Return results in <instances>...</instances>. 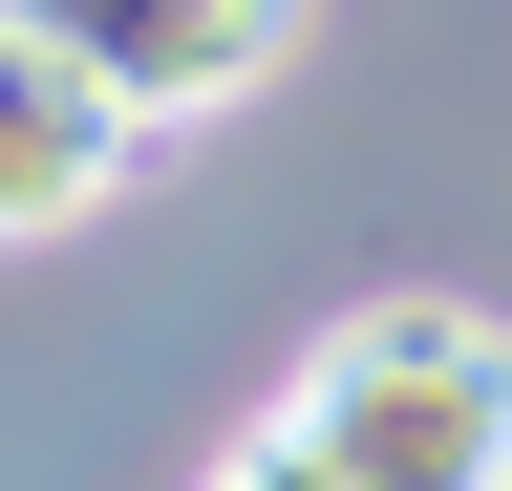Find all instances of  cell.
Wrapping results in <instances>:
<instances>
[{"mask_svg": "<svg viewBox=\"0 0 512 491\" xmlns=\"http://www.w3.org/2000/svg\"><path fill=\"white\" fill-rule=\"evenodd\" d=\"M214 491H342V470H320L299 427H256V449H214Z\"/></svg>", "mask_w": 512, "mask_h": 491, "instance_id": "obj_4", "label": "cell"}, {"mask_svg": "<svg viewBox=\"0 0 512 491\" xmlns=\"http://www.w3.org/2000/svg\"><path fill=\"white\" fill-rule=\"evenodd\" d=\"M128 150H150V107H128L86 43L43 22V0H0V235H64L128 193Z\"/></svg>", "mask_w": 512, "mask_h": 491, "instance_id": "obj_2", "label": "cell"}, {"mask_svg": "<svg viewBox=\"0 0 512 491\" xmlns=\"http://www.w3.org/2000/svg\"><path fill=\"white\" fill-rule=\"evenodd\" d=\"M278 427L342 491H512V321L491 299H342Z\"/></svg>", "mask_w": 512, "mask_h": 491, "instance_id": "obj_1", "label": "cell"}, {"mask_svg": "<svg viewBox=\"0 0 512 491\" xmlns=\"http://www.w3.org/2000/svg\"><path fill=\"white\" fill-rule=\"evenodd\" d=\"M43 22L86 43V65L150 107V129H171V107H235L256 65H278V43H299V0H43Z\"/></svg>", "mask_w": 512, "mask_h": 491, "instance_id": "obj_3", "label": "cell"}]
</instances>
